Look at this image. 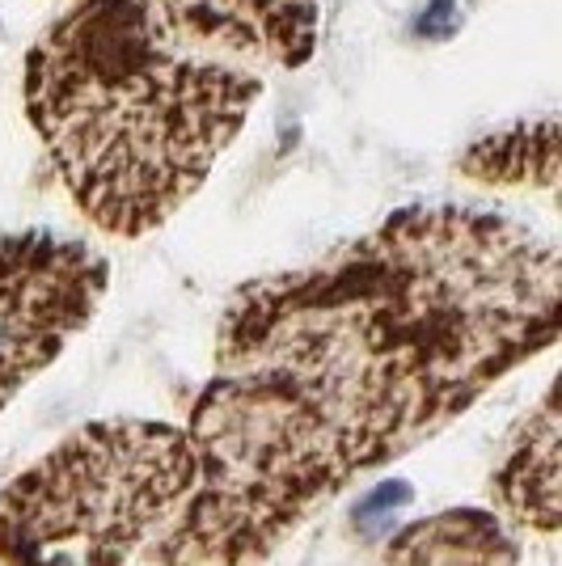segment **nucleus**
Instances as JSON below:
<instances>
[{
	"instance_id": "nucleus-1",
	"label": "nucleus",
	"mask_w": 562,
	"mask_h": 566,
	"mask_svg": "<svg viewBox=\"0 0 562 566\" xmlns=\"http://www.w3.org/2000/svg\"><path fill=\"white\" fill-rule=\"evenodd\" d=\"M554 241L482 208H406L318 262L241 283L190 406L195 486L144 554L258 566L360 473L461 419L554 347Z\"/></svg>"
},
{
	"instance_id": "nucleus-2",
	"label": "nucleus",
	"mask_w": 562,
	"mask_h": 566,
	"mask_svg": "<svg viewBox=\"0 0 562 566\" xmlns=\"http://www.w3.org/2000/svg\"><path fill=\"white\" fill-rule=\"evenodd\" d=\"M322 0H69L25 60V115L72 203L144 237L208 182Z\"/></svg>"
},
{
	"instance_id": "nucleus-3",
	"label": "nucleus",
	"mask_w": 562,
	"mask_h": 566,
	"mask_svg": "<svg viewBox=\"0 0 562 566\" xmlns=\"http://www.w3.org/2000/svg\"><path fill=\"white\" fill-rule=\"evenodd\" d=\"M195 486L183 427L90 423L0 491V566H127Z\"/></svg>"
},
{
	"instance_id": "nucleus-4",
	"label": "nucleus",
	"mask_w": 562,
	"mask_h": 566,
	"mask_svg": "<svg viewBox=\"0 0 562 566\" xmlns=\"http://www.w3.org/2000/svg\"><path fill=\"white\" fill-rule=\"evenodd\" d=\"M111 266L85 241L0 233V410L94 322Z\"/></svg>"
},
{
	"instance_id": "nucleus-5",
	"label": "nucleus",
	"mask_w": 562,
	"mask_h": 566,
	"mask_svg": "<svg viewBox=\"0 0 562 566\" xmlns=\"http://www.w3.org/2000/svg\"><path fill=\"white\" fill-rule=\"evenodd\" d=\"M491 491L499 507L533 533H559V398L554 389L541 398V406L520 423L503 465L495 470Z\"/></svg>"
},
{
	"instance_id": "nucleus-6",
	"label": "nucleus",
	"mask_w": 562,
	"mask_h": 566,
	"mask_svg": "<svg viewBox=\"0 0 562 566\" xmlns=\"http://www.w3.org/2000/svg\"><path fill=\"white\" fill-rule=\"evenodd\" d=\"M520 545L491 512H445L389 542V566H516Z\"/></svg>"
},
{
	"instance_id": "nucleus-7",
	"label": "nucleus",
	"mask_w": 562,
	"mask_h": 566,
	"mask_svg": "<svg viewBox=\"0 0 562 566\" xmlns=\"http://www.w3.org/2000/svg\"><path fill=\"white\" fill-rule=\"evenodd\" d=\"M457 169L487 182V187H538L554 190L559 182V118L545 115L533 123L503 127L487 140H478Z\"/></svg>"
}]
</instances>
